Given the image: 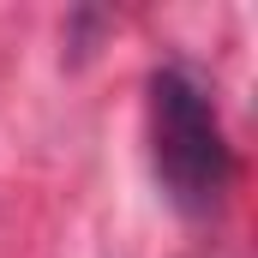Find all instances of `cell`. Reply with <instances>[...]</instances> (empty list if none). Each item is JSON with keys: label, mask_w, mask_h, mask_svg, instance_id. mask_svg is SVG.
I'll return each instance as SVG.
<instances>
[{"label": "cell", "mask_w": 258, "mask_h": 258, "mask_svg": "<svg viewBox=\"0 0 258 258\" xmlns=\"http://www.w3.org/2000/svg\"><path fill=\"white\" fill-rule=\"evenodd\" d=\"M150 156H156L162 192L186 216H204L228 198L234 150L222 138V120H216L210 96L174 66L150 72Z\"/></svg>", "instance_id": "cell-1"}]
</instances>
